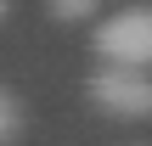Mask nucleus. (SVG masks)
I'll return each instance as SVG.
<instances>
[{
    "mask_svg": "<svg viewBox=\"0 0 152 146\" xmlns=\"http://www.w3.org/2000/svg\"><path fill=\"white\" fill-rule=\"evenodd\" d=\"M85 90L113 118H152V73L141 68H96Z\"/></svg>",
    "mask_w": 152,
    "mask_h": 146,
    "instance_id": "2",
    "label": "nucleus"
},
{
    "mask_svg": "<svg viewBox=\"0 0 152 146\" xmlns=\"http://www.w3.org/2000/svg\"><path fill=\"white\" fill-rule=\"evenodd\" d=\"M102 68H152V6H124L96 28Z\"/></svg>",
    "mask_w": 152,
    "mask_h": 146,
    "instance_id": "1",
    "label": "nucleus"
},
{
    "mask_svg": "<svg viewBox=\"0 0 152 146\" xmlns=\"http://www.w3.org/2000/svg\"><path fill=\"white\" fill-rule=\"evenodd\" d=\"M23 135V101H17V90H0V141L11 146Z\"/></svg>",
    "mask_w": 152,
    "mask_h": 146,
    "instance_id": "3",
    "label": "nucleus"
},
{
    "mask_svg": "<svg viewBox=\"0 0 152 146\" xmlns=\"http://www.w3.org/2000/svg\"><path fill=\"white\" fill-rule=\"evenodd\" d=\"M51 6V17L56 23H85V17H96V6L102 0H45Z\"/></svg>",
    "mask_w": 152,
    "mask_h": 146,
    "instance_id": "4",
    "label": "nucleus"
}]
</instances>
